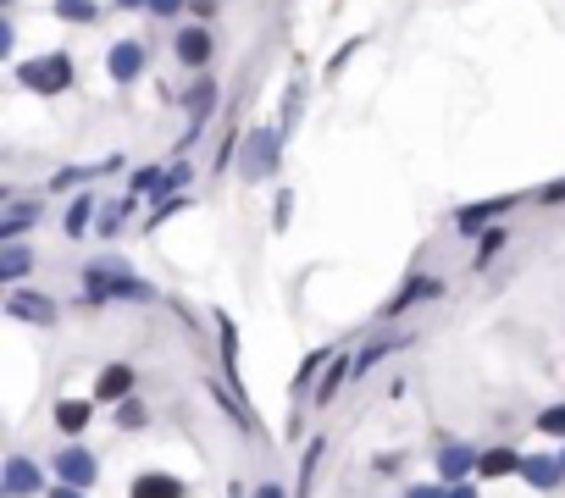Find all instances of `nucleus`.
Segmentation results:
<instances>
[{"label": "nucleus", "instance_id": "nucleus-1", "mask_svg": "<svg viewBox=\"0 0 565 498\" xmlns=\"http://www.w3.org/2000/svg\"><path fill=\"white\" fill-rule=\"evenodd\" d=\"M111 299H139V305H150L156 288L122 261H89L84 266V305H111Z\"/></svg>", "mask_w": 565, "mask_h": 498}, {"label": "nucleus", "instance_id": "nucleus-2", "mask_svg": "<svg viewBox=\"0 0 565 498\" xmlns=\"http://www.w3.org/2000/svg\"><path fill=\"white\" fill-rule=\"evenodd\" d=\"M17 83L34 89V95H67L73 89V56L67 50H50V56H34L17 67Z\"/></svg>", "mask_w": 565, "mask_h": 498}, {"label": "nucleus", "instance_id": "nucleus-3", "mask_svg": "<svg viewBox=\"0 0 565 498\" xmlns=\"http://www.w3.org/2000/svg\"><path fill=\"white\" fill-rule=\"evenodd\" d=\"M277 144H283V133H277V128H250V133H244V139H239V150H244V161H239L244 183L272 178V172H277Z\"/></svg>", "mask_w": 565, "mask_h": 498}, {"label": "nucleus", "instance_id": "nucleus-4", "mask_svg": "<svg viewBox=\"0 0 565 498\" xmlns=\"http://www.w3.org/2000/svg\"><path fill=\"white\" fill-rule=\"evenodd\" d=\"M6 316L34 321V327H56L61 305H56L50 294H34V288H12V294H6Z\"/></svg>", "mask_w": 565, "mask_h": 498}, {"label": "nucleus", "instance_id": "nucleus-5", "mask_svg": "<svg viewBox=\"0 0 565 498\" xmlns=\"http://www.w3.org/2000/svg\"><path fill=\"white\" fill-rule=\"evenodd\" d=\"M0 493L6 498H34V493H45V476H39V465L28 460V454H12L6 471H0Z\"/></svg>", "mask_w": 565, "mask_h": 498}, {"label": "nucleus", "instance_id": "nucleus-6", "mask_svg": "<svg viewBox=\"0 0 565 498\" xmlns=\"http://www.w3.org/2000/svg\"><path fill=\"white\" fill-rule=\"evenodd\" d=\"M50 465H56L61 487H84V493L95 487V476H100V465H95V454H89V449H61Z\"/></svg>", "mask_w": 565, "mask_h": 498}, {"label": "nucleus", "instance_id": "nucleus-7", "mask_svg": "<svg viewBox=\"0 0 565 498\" xmlns=\"http://www.w3.org/2000/svg\"><path fill=\"white\" fill-rule=\"evenodd\" d=\"M438 294H444V277H427V272H416V277H410V283H405V288H399V294L383 305V316L394 321V316H405L410 305H421V299H438Z\"/></svg>", "mask_w": 565, "mask_h": 498}, {"label": "nucleus", "instance_id": "nucleus-8", "mask_svg": "<svg viewBox=\"0 0 565 498\" xmlns=\"http://www.w3.org/2000/svg\"><path fill=\"white\" fill-rule=\"evenodd\" d=\"M172 56H178L183 67H205V61H211V28H205V23L178 28V39H172Z\"/></svg>", "mask_w": 565, "mask_h": 498}, {"label": "nucleus", "instance_id": "nucleus-9", "mask_svg": "<svg viewBox=\"0 0 565 498\" xmlns=\"http://www.w3.org/2000/svg\"><path fill=\"white\" fill-rule=\"evenodd\" d=\"M128 498H189V487H183L178 476H167V471H139L128 482Z\"/></svg>", "mask_w": 565, "mask_h": 498}, {"label": "nucleus", "instance_id": "nucleus-10", "mask_svg": "<svg viewBox=\"0 0 565 498\" xmlns=\"http://www.w3.org/2000/svg\"><path fill=\"white\" fill-rule=\"evenodd\" d=\"M510 205H516V194H499V200H477V205H460V211H455V227H466V233H471V227H493V222H499V216L510 211Z\"/></svg>", "mask_w": 565, "mask_h": 498}, {"label": "nucleus", "instance_id": "nucleus-11", "mask_svg": "<svg viewBox=\"0 0 565 498\" xmlns=\"http://www.w3.org/2000/svg\"><path fill=\"white\" fill-rule=\"evenodd\" d=\"M477 460H482V454H471L466 443H444V449H438V476L455 487V482H466V476L477 471Z\"/></svg>", "mask_w": 565, "mask_h": 498}, {"label": "nucleus", "instance_id": "nucleus-12", "mask_svg": "<svg viewBox=\"0 0 565 498\" xmlns=\"http://www.w3.org/2000/svg\"><path fill=\"white\" fill-rule=\"evenodd\" d=\"M111 78L117 83H133L139 78V72H145V45H139V39H122V45H111Z\"/></svg>", "mask_w": 565, "mask_h": 498}, {"label": "nucleus", "instance_id": "nucleus-13", "mask_svg": "<svg viewBox=\"0 0 565 498\" xmlns=\"http://www.w3.org/2000/svg\"><path fill=\"white\" fill-rule=\"evenodd\" d=\"M0 200H6V216H0V244H17V238H23V227L39 222V205H17L12 189L0 194Z\"/></svg>", "mask_w": 565, "mask_h": 498}, {"label": "nucleus", "instance_id": "nucleus-14", "mask_svg": "<svg viewBox=\"0 0 565 498\" xmlns=\"http://www.w3.org/2000/svg\"><path fill=\"white\" fill-rule=\"evenodd\" d=\"M217 344H222V377L239 388V327H233V316H222V310H217Z\"/></svg>", "mask_w": 565, "mask_h": 498}, {"label": "nucleus", "instance_id": "nucleus-15", "mask_svg": "<svg viewBox=\"0 0 565 498\" xmlns=\"http://www.w3.org/2000/svg\"><path fill=\"white\" fill-rule=\"evenodd\" d=\"M521 476H527L532 487H543V493H549V487H560L565 465H560V454H532V460L521 465Z\"/></svg>", "mask_w": 565, "mask_h": 498}, {"label": "nucleus", "instance_id": "nucleus-16", "mask_svg": "<svg viewBox=\"0 0 565 498\" xmlns=\"http://www.w3.org/2000/svg\"><path fill=\"white\" fill-rule=\"evenodd\" d=\"M211 106H217V83L200 78V83L189 89V95H183V111H189V128H194V133H200V122L211 117Z\"/></svg>", "mask_w": 565, "mask_h": 498}, {"label": "nucleus", "instance_id": "nucleus-17", "mask_svg": "<svg viewBox=\"0 0 565 498\" xmlns=\"http://www.w3.org/2000/svg\"><path fill=\"white\" fill-rule=\"evenodd\" d=\"M95 393H100V399H128V393H133V366H122V360H117V366H106V371H100V382H95Z\"/></svg>", "mask_w": 565, "mask_h": 498}, {"label": "nucleus", "instance_id": "nucleus-18", "mask_svg": "<svg viewBox=\"0 0 565 498\" xmlns=\"http://www.w3.org/2000/svg\"><path fill=\"white\" fill-rule=\"evenodd\" d=\"M28 266H34V255L23 244H0V283H23Z\"/></svg>", "mask_w": 565, "mask_h": 498}, {"label": "nucleus", "instance_id": "nucleus-19", "mask_svg": "<svg viewBox=\"0 0 565 498\" xmlns=\"http://www.w3.org/2000/svg\"><path fill=\"white\" fill-rule=\"evenodd\" d=\"M349 377H355V360H333V366L322 371V382H316V404H333Z\"/></svg>", "mask_w": 565, "mask_h": 498}, {"label": "nucleus", "instance_id": "nucleus-20", "mask_svg": "<svg viewBox=\"0 0 565 498\" xmlns=\"http://www.w3.org/2000/svg\"><path fill=\"white\" fill-rule=\"evenodd\" d=\"M89 415H95V404H89V399H61L56 404V427L61 432H84Z\"/></svg>", "mask_w": 565, "mask_h": 498}, {"label": "nucleus", "instance_id": "nucleus-21", "mask_svg": "<svg viewBox=\"0 0 565 498\" xmlns=\"http://www.w3.org/2000/svg\"><path fill=\"white\" fill-rule=\"evenodd\" d=\"M521 465H527V460H521L516 449H488V454L477 460V471H482V476H516Z\"/></svg>", "mask_w": 565, "mask_h": 498}, {"label": "nucleus", "instance_id": "nucleus-22", "mask_svg": "<svg viewBox=\"0 0 565 498\" xmlns=\"http://www.w3.org/2000/svg\"><path fill=\"white\" fill-rule=\"evenodd\" d=\"M50 17H61V23H100V0H56Z\"/></svg>", "mask_w": 565, "mask_h": 498}, {"label": "nucleus", "instance_id": "nucleus-23", "mask_svg": "<svg viewBox=\"0 0 565 498\" xmlns=\"http://www.w3.org/2000/svg\"><path fill=\"white\" fill-rule=\"evenodd\" d=\"M399 344H410V338H372V344H366L361 355H355V377H366V371H372L383 355H394Z\"/></svg>", "mask_w": 565, "mask_h": 498}, {"label": "nucleus", "instance_id": "nucleus-24", "mask_svg": "<svg viewBox=\"0 0 565 498\" xmlns=\"http://www.w3.org/2000/svg\"><path fill=\"white\" fill-rule=\"evenodd\" d=\"M89 222H95V194H78V200L67 205V238H84Z\"/></svg>", "mask_w": 565, "mask_h": 498}, {"label": "nucleus", "instance_id": "nucleus-25", "mask_svg": "<svg viewBox=\"0 0 565 498\" xmlns=\"http://www.w3.org/2000/svg\"><path fill=\"white\" fill-rule=\"evenodd\" d=\"M322 449H327V443L311 438V449L300 454V487H294V498H311V476H316V460H322Z\"/></svg>", "mask_w": 565, "mask_h": 498}, {"label": "nucleus", "instance_id": "nucleus-26", "mask_svg": "<svg viewBox=\"0 0 565 498\" xmlns=\"http://www.w3.org/2000/svg\"><path fill=\"white\" fill-rule=\"evenodd\" d=\"M505 238H510L505 227H488V233L477 238V255H471V266H477V272H482V266H488L493 255H499V249H505Z\"/></svg>", "mask_w": 565, "mask_h": 498}, {"label": "nucleus", "instance_id": "nucleus-27", "mask_svg": "<svg viewBox=\"0 0 565 498\" xmlns=\"http://www.w3.org/2000/svg\"><path fill=\"white\" fill-rule=\"evenodd\" d=\"M145 421H150V415H145V404H139V399H122V404H117V427L139 432Z\"/></svg>", "mask_w": 565, "mask_h": 498}, {"label": "nucleus", "instance_id": "nucleus-28", "mask_svg": "<svg viewBox=\"0 0 565 498\" xmlns=\"http://www.w3.org/2000/svg\"><path fill=\"white\" fill-rule=\"evenodd\" d=\"M322 366H327V355H322V349H316V355H305V360H300V377H294V393H305V388H311V377H316Z\"/></svg>", "mask_w": 565, "mask_h": 498}, {"label": "nucleus", "instance_id": "nucleus-29", "mask_svg": "<svg viewBox=\"0 0 565 498\" xmlns=\"http://www.w3.org/2000/svg\"><path fill=\"white\" fill-rule=\"evenodd\" d=\"M161 166H145V172H133V183H128V194H150V189H161Z\"/></svg>", "mask_w": 565, "mask_h": 498}, {"label": "nucleus", "instance_id": "nucleus-30", "mask_svg": "<svg viewBox=\"0 0 565 498\" xmlns=\"http://www.w3.org/2000/svg\"><path fill=\"white\" fill-rule=\"evenodd\" d=\"M194 178V172H189V161H178V166H172V172H167V178H161V194H167V200H172V194H178L183 189V183H189Z\"/></svg>", "mask_w": 565, "mask_h": 498}, {"label": "nucleus", "instance_id": "nucleus-31", "mask_svg": "<svg viewBox=\"0 0 565 498\" xmlns=\"http://www.w3.org/2000/svg\"><path fill=\"white\" fill-rule=\"evenodd\" d=\"M538 427L554 432V438H565V404H549V410L538 415Z\"/></svg>", "mask_w": 565, "mask_h": 498}, {"label": "nucleus", "instance_id": "nucleus-32", "mask_svg": "<svg viewBox=\"0 0 565 498\" xmlns=\"http://www.w3.org/2000/svg\"><path fill=\"white\" fill-rule=\"evenodd\" d=\"M538 205H565V178L549 183V189H538Z\"/></svg>", "mask_w": 565, "mask_h": 498}, {"label": "nucleus", "instance_id": "nucleus-33", "mask_svg": "<svg viewBox=\"0 0 565 498\" xmlns=\"http://www.w3.org/2000/svg\"><path fill=\"white\" fill-rule=\"evenodd\" d=\"M183 6H189V0H150V12H156V17H178Z\"/></svg>", "mask_w": 565, "mask_h": 498}, {"label": "nucleus", "instance_id": "nucleus-34", "mask_svg": "<svg viewBox=\"0 0 565 498\" xmlns=\"http://www.w3.org/2000/svg\"><path fill=\"white\" fill-rule=\"evenodd\" d=\"M250 498H289V493H283V487H277V482H266V487H255Z\"/></svg>", "mask_w": 565, "mask_h": 498}, {"label": "nucleus", "instance_id": "nucleus-35", "mask_svg": "<svg viewBox=\"0 0 565 498\" xmlns=\"http://www.w3.org/2000/svg\"><path fill=\"white\" fill-rule=\"evenodd\" d=\"M405 498H444V487H410Z\"/></svg>", "mask_w": 565, "mask_h": 498}, {"label": "nucleus", "instance_id": "nucleus-36", "mask_svg": "<svg viewBox=\"0 0 565 498\" xmlns=\"http://www.w3.org/2000/svg\"><path fill=\"white\" fill-rule=\"evenodd\" d=\"M444 498H477V493H471L466 482H455V487H444Z\"/></svg>", "mask_w": 565, "mask_h": 498}, {"label": "nucleus", "instance_id": "nucleus-37", "mask_svg": "<svg viewBox=\"0 0 565 498\" xmlns=\"http://www.w3.org/2000/svg\"><path fill=\"white\" fill-rule=\"evenodd\" d=\"M50 498H84V487H50Z\"/></svg>", "mask_w": 565, "mask_h": 498}, {"label": "nucleus", "instance_id": "nucleus-38", "mask_svg": "<svg viewBox=\"0 0 565 498\" xmlns=\"http://www.w3.org/2000/svg\"><path fill=\"white\" fill-rule=\"evenodd\" d=\"M217 12V0H194V17H211Z\"/></svg>", "mask_w": 565, "mask_h": 498}, {"label": "nucleus", "instance_id": "nucleus-39", "mask_svg": "<svg viewBox=\"0 0 565 498\" xmlns=\"http://www.w3.org/2000/svg\"><path fill=\"white\" fill-rule=\"evenodd\" d=\"M233 498H244V487H233Z\"/></svg>", "mask_w": 565, "mask_h": 498}, {"label": "nucleus", "instance_id": "nucleus-40", "mask_svg": "<svg viewBox=\"0 0 565 498\" xmlns=\"http://www.w3.org/2000/svg\"><path fill=\"white\" fill-rule=\"evenodd\" d=\"M560 465H565V454H560Z\"/></svg>", "mask_w": 565, "mask_h": 498}, {"label": "nucleus", "instance_id": "nucleus-41", "mask_svg": "<svg viewBox=\"0 0 565 498\" xmlns=\"http://www.w3.org/2000/svg\"><path fill=\"white\" fill-rule=\"evenodd\" d=\"M6 6H12V0H6Z\"/></svg>", "mask_w": 565, "mask_h": 498}]
</instances>
